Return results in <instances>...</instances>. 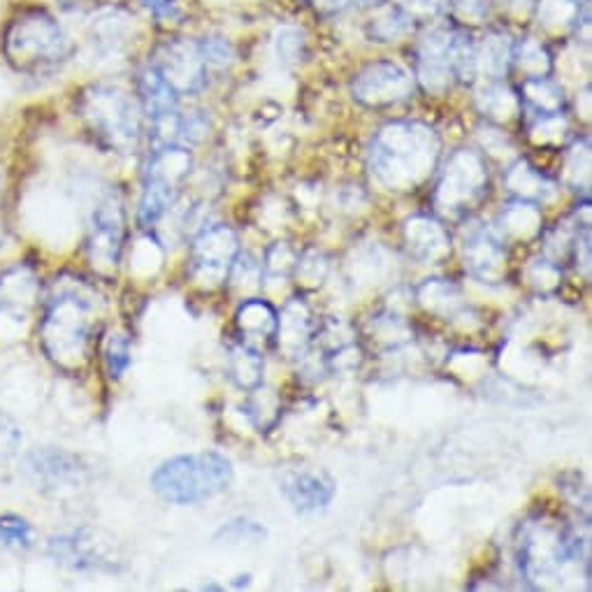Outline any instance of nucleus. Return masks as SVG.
Instances as JSON below:
<instances>
[{
  "label": "nucleus",
  "mask_w": 592,
  "mask_h": 592,
  "mask_svg": "<svg viewBox=\"0 0 592 592\" xmlns=\"http://www.w3.org/2000/svg\"><path fill=\"white\" fill-rule=\"evenodd\" d=\"M518 570L534 590H560L572 579H590V547L579 528L553 518H530L518 537Z\"/></svg>",
  "instance_id": "1"
},
{
  "label": "nucleus",
  "mask_w": 592,
  "mask_h": 592,
  "mask_svg": "<svg viewBox=\"0 0 592 592\" xmlns=\"http://www.w3.org/2000/svg\"><path fill=\"white\" fill-rule=\"evenodd\" d=\"M439 137L420 122H393L372 137L367 168L372 179L393 194L416 191L439 160Z\"/></svg>",
  "instance_id": "2"
},
{
  "label": "nucleus",
  "mask_w": 592,
  "mask_h": 592,
  "mask_svg": "<svg viewBox=\"0 0 592 592\" xmlns=\"http://www.w3.org/2000/svg\"><path fill=\"white\" fill-rule=\"evenodd\" d=\"M0 52L19 75H54L73 56V42L56 17L40 6L19 8L0 38Z\"/></svg>",
  "instance_id": "3"
},
{
  "label": "nucleus",
  "mask_w": 592,
  "mask_h": 592,
  "mask_svg": "<svg viewBox=\"0 0 592 592\" xmlns=\"http://www.w3.org/2000/svg\"><path fill=\"white\" fill-rule=\"evenodd\" d=\"M93 325H96V300L84 287L56 289L46 300L40 323V342L50 361L73 370L86 361Z\"/></svg>",
  "instance_id": "4"
},
{
  "label": "nucleus",
  "mask_w": 592,
  "mask_h": 592,
  "mask_svg": "<svg viewBox=\"0 0 592 592\" xmlns=\"http://www.w3.org/2000/svg\"><path fill=\"white\" fill-rule=\"evenodd\" d=\"M235 479L232 463L217 451L184 454L165 460L152 474V488L170 505H198L230 488Z\"/></svg>",
  "instance_id": "5"
},
{
  "label": "nucleus",
  "mask_w": 592,
  "mask_h": 592,
  "mask_svg": "<svg viewBox=\"0 0 592 592\" xmlns=\"http://www.w3.org/2000/svg\"><path fill=\"white\" fill-rule=\"evenodd\" d=\"M80 116L101 145L116 154H131L142 139V114L124 91L96 84L80 98Z\"/></svg>",
  "instance_id": "6"
},
{
  "label": "nucleus",
  "mask_w": 592,
  "mask_h": 592,
  "mask_svg": "<svg viewBox=\"0 0 592 592\" xmlns=\"http://www.w3.org/2000/svg\"><path fill=\"white\" fill-rule=\"evenodd\" d=\"M488 194V165L479 152L458 149L444 163L435 188V209L444 219H460Z\"/></svg>",
  "instance_id": "7"
},
{
  "label": "nucleus",
  "mask_w": 592,
  "mask_h": 592,
  "mask_svg": "<svg viewBox=\"0 0 592 592\" xmlns=\"http://www.w3.org/2000/svg\"><path fill=\"white\" fill-rule=\"evenodd\" d=\"M240 237L228 224L205 226L191 245V277L198 287L211 291L224 287L228 274L240 256Z\"/></svg>",
  "instance_id": "8"
},
{
  "label": "nucleus",
  "mask_w": 592,
  "mask_h": 592,
  "mask_svg": "<svg viewBox=\"0 0 592 592\" xmlns=\"http://www.w3.org/2000/svg\"><path fill=\"white\" fill-rule=\"evenodd\" d=\"M126 240V209L124 200L116 191H110L98 207L93 209L86 253L89 263L101 274L116 272L122 263V251Z\"/></svg>",
  "instance_id": "9"
},
{
  "label": "nucleus",
  "mask_w": 592,
  "mask_h": 592,
  "mask_svg": "<svg viewBox=\"0 0 592 592\" xmlns=\"http://www.w3.org/2000/svg\"><path fill=\"white\" fill-rule=\"evenodd\" d=\"M279 490L298 516H316L333 505L337 481L323 467L300 465L281 471Z\"/></svg>",
  "instance_id": "10"
},
{
  "label": "nucleus",
  "mask_w": 592,
  "mask_h": 592,
  "mask_svg": "<svg viewBox=\"0 0 592 592\" xmlns=\"http://www.w3.org/2000/svg\"><path fill=\"white\" fill-rule=\"evenodd\" d=\"M463 260L471 279L486 287H497L507 279L509 253L507 242L488 224H474L463 235Z\"/></svg>",
  "instance_id": "11"
},
{
  "label": "nucleus",
  "mask_w": 592,
  "mask_h": 592,
  "mask_svg": "<svg viewBox=\"0 0 592 592\" xmlns=\"http://www.w3.org/2000/svg\"><path fill=\"white\" fill-rule=\"evenodd\" d=\"M351 93L361 105L382 110L414 96V77L393 61H376L361 70L353 80Z\"/></svg>",
  "instance_id": "12"
},
{
  "label": "nucleus",
  "mask_w": 592,
  "mask_h": 592,
  "mask_svg": "<svg viewBox=\"0 0 592 592\" xmlns=\"http://www.w3.org/2000/svg\"><path fill=\"white\" fill-rule=\"evenodd\" d=\"M152 63L163 80L175 89L177 96L198 93L207 82V63L198 42L184 38L165 42Z\"/></svg>",
  "instance_id": "13"
},
{
  "label": "nucleus",
  "mask_w": 592,
  "mask_h": 592,
  "mask_svg": "<svg viewBox=\"0 0 592 592\" xmlns=\"http://www.w3.org/2000/svg\"><path fill=\"white\" fill-rule=\"evenodd\" d=\"M23 471L44 492L73 490L86 479L84 463L75 454L56 446H42L31 451L23 460Z\"/></svg>",
  "instance_id": "14"
},
{
  "label": "nucleus",
  "mask_w": 592,
  "mask_h": 592,
  "mask_svg": "<svg viewBox=\"0 0 592 592\" xmlns=\"http://www.w3.org/2000/svg\"><path fill=\"white\" fill-rule=\"evenodd\" d=\"M50 555L70 570L80 572H114L116 560L105 551V543L96 532L86 528L56 534L50 539Z\"/></svg>",
  "instance_id": "15"
},
{
  "label": "nucleus",
  "mask_w": 592,
  "mask_h": 592,
  "mask_svg": "<svg viewBox=\"0 0 592 592\" xmlns=\"http://www.w3.org/2000/svg\"><path fill=\"white\" fill-rule=\"evenodd\" d=\"M456 50L458 38L446 31H435L420 42L416 59V77L425 89L433 93H444L451 89L454 80L458 77Z\"/></svg>",
  "instance_id": "16"
},
{
  "label": "nucleus",
  "mask_w": 592,
  "mask_h": 592,
  "mask_svg": "<svg viewBox=\"0 0 592 592\" xmlns=\"http://www.w3.org/2000/svg\"><path fill=\"white\" fill-rule=\"evenodd\" d=\"M402 240L420 266H442L454 251L451 232L433 215H414L402 226Z\"/></svg>",
  "instance_id": "17"
},
{
  "label": "nucleus",
  "mask_w": 592,
  "mask_h": 592,
  "mask_svg": "<svg viewBox=\"0 0 592 592\" xmlns=\"http://www.w3.org/2000/svg\"><path fill=\"white\" fill-rule=\"evenodd\" d=\"M319 321L314 319L312 307L302 298H291L287 304L277 312V349L289 361H300L302 355L310 351Z\"/></svg>",
  "instance_id": "18"
},
{
  "label": "nucleus",
  "mask_w": 592,
  "mask_h": 592,
  "mask_svg": "<svg viewBox=\"0 0 592 592\" xmlns=\"http://www.w3.org/2000/svg\"><path fill=\"white\" fill-rule=\"evenodd\" d=\"M416 302L425 312L444 321L463 319L469 312L460 287L451 279H425L416 289Z\"/></svg>",
  "instance_id": "19"
},
{
  "label": "nucleus",
  "mask_w": 592,
  "mask_h": 592,
  "mask_svg": "<svg viewBox=\"0 0 592 592\" xmlns=\"http://www.w3.org/2000/svg\"><path fill=\"white\" fill-rule=\"evenodd\" d=\"M235 328L242 342L258 346L274 340L277 310L263 298H247L235 312Z\"/></svg>",
  "instance_id": "20"
},
{
  "label": "nucleus",
  "mask_w": 592,
  "mask_h": 592,
  "mask_svg": "<svg viewBox=\"0 0 592 592\" xmlns=\"http://www.w3.org/2000/svg\"><path fill=\"white\" fill-rule=\"evenodd\" d=\"M543 215L541 205L528 202V200H511L507 207H502L497 215L495 230L500 232L505 242H530L534 237H541L543 232Z\"/></svg>",
  "instance_id": "21"
},
{
  "label": "nucleus",
  "mask_w": 592,
  "mask_h": 592,
  "mask_svg": "<svg viewBox=\"0 0 592 592\" xmlns=\"http://www.w3.org/2000/svg\"><path fill=\"white\" fill-rule=\"evenodd\" d=\"M505 188L516 200L543 205L555 198L558 184L528 160H516L505 175Z\"/></svg>",
  "instance_id": "22"
},
{
  "label": "nucleus",
  "mask_w": 592,
  "mask_h": 592,
  "mask_svg": "<svg viewBox=\"0 0 592 592\" xmlns=\"http://www.w3.org/2000/svg\"><path fill=\"white\" fill-rule=\"evenodd\" d=\"M226 370L230 382L240 391H253L258 386H263V374H266V361L260 351L247 342H232L228 344L226 353Z\"/></svg>",
  "instance_id": "23"
},
{
  "label": "nucleus",
  "mask_w": 592,
  "mask_h": 592,
  "mask_svg": "<svg viewBox=\"0 0 592 592\" xmlns=\"http://www.w3.org/2000/svg\"><path fill=\"white\" fill-rule=\"evenodd\" d=\"M179 196V184L163 179L156 175H145V188H142V198L137 207V224L142 228H154L168 209L175 205Z\"/></svg>",
  "instance_id": "24"
},
{
  "label": "nucleus",
  "mask_w": 592,
  "mask_h": 592,
  "mask_svg": "<svg viewBox=\"0 0 592 592\" xmlns=\"http://www.w3.org/2000/svg\"><path fill=\"white\" fill-rule=\"evenodd\" d=\"M137 93H139L142 112H145V116L149 118V122H152V118L160 116V114H168V112L177 110L179 96L175 93V89L163 80V75L154 67V63H149L139 73Z\"/></svg>",
  "instance_id": "25"
},
{
  "label": "nucleus",
  "mask_w": 592,
  "mask_h": 592,
  "mask_svg": "<svg viewBox=\"0 0 592 592\" xmlns=\"http://www.w3.org/2000/svg\"><path fill=\"white\" fill-rule=\"evenodd\" d=\"M520 105L534 112V116L562 114L564 110V91L549 75L547 77H528L520 89Z\"/></svg>",
  "instance_id": "26"
},
{
  "label": "nucleus",
  "mask_w": 592,
  "mask_h": 592,
  "mask_svg": "<svg viewBox=\"0 0 592 592\" xmlns=\"http://www.w3.org/2000/svg\"><path fill=\"white\" fill-rule=\"evenodd\" d=\"M370 337L384 349H402L414 340V330L397 312L384 310L372 316Z\"/></svg>",
  "instance_id": "27"
},
{
  "label": "nucleus",
  "mask_w": 592,
  "mask_h": 592,
  "mask_svg": "<svg viewBox=\"0 0 592 592\" xmlns=\"http://www.w3.org/2000/svg\"><path fill=\"white\" fill-rule=\"evenodd\" d=\"M245 412L258 433H268L281 418V399L274 391L258 386V388L249 391Z\"/></svg>",
  "instance_id": "28"
},
{
  "label": "nucleus",
  "mask_w": 592,
  "mask_h": 592,
  "mask_svg": "<svg viewBox=\"0 0 592 592\" xmlns=\"http://www.w3.org/2000/svg\"><path fill=\"white\" fill-rule=\"evenodd\" d=\"M526 279H528V287L541 295L555 293L562 283V266L541 253L528 263Z\"/></svg>",
  "instance_id": "29"
},
{
  "label": "nucleus",
  "mask_w": 592,
  "mask_h": 592,
  "mask_svg": "<svg viewBox=\"0 0 592 592\" xmlns=\"http://www.w3.org/2000/svg\"><path fill=\"white\" fill-rule=\"evenodd\" d=\"M564 184H570L577 191H583L585 198L590 196V142L581 139L570 149L564 158L562 168Z\"/></svg>",
  "instance_id": "30"
},
{
  "label": "nucleus",
  "mask_w": 592,
  "mask_h": 592,
  "mask_svg": "<svg viewBox=\"0 0 592 592\" xmlns=\"http://www.w3.org/2000/svg\"><path fill=\"white\" fill-rule=\"evenodd\" d=\"M479 105L481 112L497 118V122H507L509 116H513L520 107V98L511 89H507L505 84H488L481 93H479Z\"/></svg>",
  "instance_id": "31"
},
{
  "label": "nucleus",
  "mask_w": 592,
  "mask_h": 592,
  "mask_svg": "<svg viewBox=\"0 0 592 592\" xmlns=\"http://www.w3.org/2000/svg\"><path fill=\"white\" fill-rule=\"evenodd\" d=\"M126 21L128 17L122 10H105L101 12L96 19H93V27H91V38L103 50H112L122 38L126 35Z\"/></svg>",
  "instance_id": "32"
},
{
  "label": "nucleus",
  "mask_w": 592,
  "mask_h": 592,
  "mask_svg": "<svg viewBox=\"0 0 592 592\" xmlns=\"http://www.w3.org/2000/svg\"><path fill=\"white\" fill-rule=\"evenodd\" d=\"M511 61L518 65L520 73L528 77H547L551 70V56L543 50L541 42H523L518 46V52H511Z\"/></svg>",
  "instance_id": "33"
},
{
  "label": "nucleus",
  "mask_w": 592,
  "mask_h": 592,
  "mask_svg": "<svg viewBox=\"0 0 592 592\" xmlns=\"http://www.w3.org/2000/svg\"><path fill=\"white\" fill-rule=\"evenodd\" d=\"M268 539V528L251 518H232L215 532L219 543H260Z\"/></svg>",
  "instance_id": "34"
},
{
  "label": "nucleus",
  "mask_w": 592,
  "mask_h": 592,
  "mask_svg": "<svg viewBox=\"0 0 592 592\" xmlns=\"http://www.w3.org/2000/svg\"><path fill=\"white\" fill-rule=\"evenodd\" d=\"M330 272V258L319 249H307L298 253V263L293 274L304 289H319Z\"/></svg>",
  "instance_id": "35"
},
{
  "label": "nucleus",
  "mask_w": 592,
  "mask_h": 592,
  "mask_svg": "<svg viewBox=\"0 0 592 592\" xmlns=\"http://www.w3.org/2000/svg\"><path fill=\"white\" fill-rule=\"evenodd\" d=\"M474 61H477V70H484L488 77H502L511 61V46H507L502 38H490L481 52H474Z\"/></svg>",
  "instance_id": "36"
},
{
  "label": "nucleus",
  "mask_w": 592,
  "mask_h": 592,
  "mask_svg": "<svg viewBox=\"0 0 592 592\" xmlns=\"http://www.w3.org/2000/svg\"><path fill=\"white\" fill-rule=\"evenodd\" d=\"M298 263V251L289 242H277L266 251L263 258V279H289Z\"/></svg>",
  "instance_id": "37"
},
{
  "label": "nucleus",
  "mask_w": 592,
  "mask_h": 592,
  "mask_svg": "<svg viewBox=\"0 0 592 592\" xmlns=\"http://www.w3.org/2000/svg\"><path fill=\"white\" fill-rule=\"evenodd\" d=\"M0 541L14 549H31L33 526L19 513H3L0 516Z\"/></svg>",
  "instance_id": "38"
},
{
  "label": "nucleus",
  "mask_w": 592,
  "mask_h": 592,
  "mask_svg": "<svg viewBox=\"0 0 592 592\" xmlns=\"http://www.w3.org/2000/svg\"><path fill=\"white\" fill-rule=\"evenodd\" d=\"M133 363L131 340L124 333H112L105 344V365L112 378H122Z\"/></svg>",
  "instance_id": "39"
},
{
  "label": "nucleus",
  "mask_w": 592,
  "mask_h": 592,
  "mask_svg": "<svg viewBox=\"0 0 592 592\" xmlns=\"http://www.w3.org/2000/svg\"><path fill=\"white\" fill-rule=\"evenodd\" d=\"M228 281H232L235 289H258L260 281H263V266L249 251H240Z\"/></svg>",
  "instance_id": "40"
},
{
  "label": "nucleus",
  "mask_w": 592,
  "mask_h": 592,
  "mask_svg": "<svg viewBox=\"0 0 592 592\" xmlns=\"http://www.w3.org/2000/svg\"><path fill=\"white\" fill-rule=\"evenodd\" d=\"M414 27V19L402 10H393L388 17H382L376 19L372 27H370V33L378 40V42H388V40H395L399 35H405L409 29Z\"/></svg>",
  "instance_id": "41"
},
{
  "label": "nucleus",
  "mask_w": 592,
  "mask_h": 592,
  "mask_svg": "<svg viewBox=\"0 0 592 592\" xmlns=\"http://www.w3.org/2000/svg\"><path fill=\"white\" fill-rule=\"evenodd\" d=\"M23 442L21 425L6 412H0V463H6L19 454Z\"/></svg>",
  "instance_id": "42"
},
{
  "label": "nucleus",
  "mask_w": 592,
  "mask_h": 592,
  "mask_svg": "<svg viewBox=\"0 0 592 592\" xmlns=\"http://www.w3.org/2000/svg\"><path fill=\"white\" fill-rule=\"evenodd\" d=\"M567 133V122L562 114H549V116H537L534 124L530 128V135L539 145H549V142H560Z\"/></svg>",
  "instance_id": "43"
},
{
  "label": "nucleus",
  "mask_w": 592,
  "mask_h": 592,
  "mask_svg": "<svg viewBox=\"0 0 592 592\" xmlns=\"http://www.w3.org/2000/svg\"><path fill=\"white\" fill-rule=\"evenodd\" d=\"M200 50H202V56H205V63L207 67L209 65H215V67H226L230 61H232V46L221 40V38H209L207 42L200 44Z\"/></svg>",
  "instance_id": "44"
},
{
  "label": "nucleus",
  "mask_w": 592,
  "mask_h": 592,
  "mask_svg": "<svg viewBox=\"0 0 592 592\" xmlns=\"http://www.w3.org/2000/svg\"><path fill=\"white\" fill-rule=\"evenodd\" d=\"M570 258L577 263V270L583 272V279H590V224L581 226L577 237H574V245H572V253Z\"/></svg>",
  "instance_id": "45"
},
{
  "label": "nucleus",
  "mask_w": 592,
  "mask_h": 592,
  "mask_svg": "<svg viewBox=\"0 0 592 592\" xmlns=\"http://www.w3.org/2000/svg\"><path fill=\"white\" fill-rule=\"evenodd\" d=\"M145 6L158 19H168V17H175L177 14V3H175V0H145Z\"/></svg>",
  "instance_id": "46"
},
{
  "label": "nucleus",
  "mask_w": 592,
  "mask_h": 592,
  "mask_svg": "<svg viewBox=\"0 0 592 592\" xmlns=\"http://www.w3.org/2000/svg\"><path fill=\"white\" fill-rule=\"evenodd\" d=\"M59 3H61L63 8H77V6L86 3V0H59Z\"/></svg>",
  "instance_id": "47"
},
{
  "label": "nucleus",
  "mask_w": 592,
  "mask_h": 592,
  "mask_svg": "<svg viewBox=\"0 0 592 592\" xmlns=\"http://www.w3.org/2000/svg\"><path fill=\"white\" fill-rule=\"evenodd\" d=\"M363 3L365 6H382V3H386V0H363Z\"/></svg>",
  "instance_id": "48"
},
{
  "label": "nucleus",
  "mask_w": 592,
  "mask_h": 592,
  "mask_svg": "<svg viewBox=\"0 0 592 592\" xmlns=\"http://www.w3.org/2000/svg\"><path fill=\"white\" fill-rule=\"evenodd\" d=\"M202 590H221V585H217V583H205Z\"/></svg>",
  "instance_id": "49"
}]
</instances>
